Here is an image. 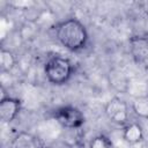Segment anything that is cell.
<instances>
[{"label":"cell","instance_id":"12","mask_svg":"<svg viewBox=\"0 0 148 148\" xmlns=\"http://www.w3.org/2000/svg\"><path fill=\"white\" fill-rule=\"evenodd\" d=\"M88 145L91 148H109L113 146V142L108 135L101 133V134L95 135L92 139H90Z\"/></svg>","mask_w":148,"mask_h":148},{"label":"cell","instance_id":"11","mask_svg":"<svg viewBox=\"0 0 148 148\" xmlns=\"http://www.w3.org/2000/svg\"><path fill=\"white\" fill-rule=\"evenodd\" d=\"M135 22L138 24L136 27H139V31L135 35L148 36V3L140 7Z\"/></svg>","mask_w":148,"mask_h":148},{"label":"cell","instance_id":"3","mask_svg":"<svg viewBox=\"0 0 148 148\" xmlns=\"http://www.w3.org/2000/svg\"><path fill=\"white\" fill-rule=\"evenodd\" d=\"M52 118L64 128L79 130L86 123L84 113L74 105H61L53 110Z\"/></svg>","mask_w":148,"mask_h":148},{"label":"cell","instance_id":"5","mask_svg":"<svg viewBox=\"0 0 148 148\" xmlns=\"http://www.w3.org/2000/svg\"><path fill=\"white\" fill-rule=\"evenodd\" d=\"M130 53L133 61L148 71V36L133 35L128 39Z\"/></svg>","mask_w":148,"mask_h":148},{"label":"cell","instance_id":"9","mask_svg":"<svg viewBox=\"0 0 148 148\" xmlns=\"http://www.w3.org/2000/svg\"><path fill=\"white\" fill-rule=\"evenodd\" d=\"M17 58L16 54L6 47H1L0 50V71L2 74H10L13 69L16 67Z\"/></svg>","mask_w":148,"mask_h":148},{"label":"cell","instance_id":"13","mask_svg":"<svg viewBox=\"0 0 148 148\" xmlns=\"http://www.w3.org/2000/svg\"><path fill=\"white\" fill-rule=\"evenodd\" d=\"M140 1H148V0H140Z\"/></svg>","mask_w":148,"mask_h":148},{"label":"cell","instance_id":"2","mask_svg":"<svg viewBox=\"0 0 148 148\" xmlns=\"http://www.w3.org/2000/svg\"><path fill=\"white\" fill-rule=\"evenodd\" d=\"M75 73V66L71 59L56 54L44 64V75L53 86H64L71 81Z\"/></svg>","mask_w":148,"mask_h":148},{"label":"cell","instance_id":"8","mask_svg":"<svg viewBox=\"0 0 148 148\" xmlns=\"http://www.w3.org/2000/svg\"><path fill=\"white\" fill-rule=\"evenodd\" d=\"M10 146L13 148H37L43 147L44 142L35 134L27 131H21L13 138Z\"/></svg>","mask_w":148,"mask_h":148},{"label":"cell","instance_id":"1","mask_svg":"<svg viewBox=\"0 0 148 148\" xmlns=\"http://www.w3.org/2000/svg\"><path fill=\"white\" fill-rule=\"evenodd\" d=\"M53 31L56 40L73 53L83 51L89 43L88 29L76 17H68L57 22Z\"/></svg>","mask_w":148,"mask_h":148},{"label":"cell","instance_id":"4","mask_svg":"<svg viewBox=\"0 0 148 148\" xmlns=\"http://www.w3.org/2000/svg\"><path fill=\"white\" fill-rule=\"evenodd\" d=\"M104 114L112 124L123 127L130 121V105L120 97H112L104 105Z\"/></svg>","mask_w":148,"mask_h":148},{"label":"cell","instance_id":"6","mask_svg":"<svg viewBox=\"0 0 148 148\" xmlns=\"http://www.w3.org/2000/svg\"><path fill=\"white\" fill-rule=\"evenodd\" d=\"M22 110V101L17 97L2 95L0 99V119L5 124L13 123Z\"/></svg>","mask_w":148,"mask_h":148},{"label":"cell","instance_id":"7","mask_svg":"<svg viewBox=\"0 0 148 148\" xmlns=\"http://www.w3.org/2000/svg\"><path fill=\"white\" fill-rule=\"evenodd\" d=\"M121 136L128 145H138L145 140V132L142 126L136 121H128L123 126Z\"/></svg>","mask_w":148,"mask_h":148},{"label":"cell","instance_id":"10","mask_svg":"<svg viewBox=\"0 0 148 148\" xmlns=\"http://www.w3.org/2000/svg\"><path fill=\"white\" fill-rule=\"evenodd\" d=\"M131 110L138 118L148 120V94L134 97L131 102Z\"/></svg>","mask_w":148,"mask_h":148}]
</instances>
